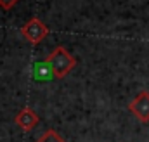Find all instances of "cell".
I'll use <instances>...</instances> for the list:
<instances>
[{"label": "cell", "instance_id": "1", "mask_svg": "<svg viewBox=\"0 0 149 142\" xmlns=\"http://www.w3.org/2000/svg\"><path fill=\"white\" fill-rule=\"evenodd\" d=\"M47 61H49V64L52 66V71H54V74H56L57 80L64 78V76L76 66V59L66 50V47H63V45L56 47V49L47 56Z\"/></svg>", "mask_w": 149, "mask_h": 142}, {"label": "cell", "instance_id": "2", "mask_svg": "<svg viewBox=\"0 0 149 142\" xmlns=\"http://www.w3.org/2000/svg\"><path fill=\"white\" fill-rule=\"evenodd\" d=\"M21 35L24 36L26 42H30L31 45H38L45 36L49 35V28L47 24L40 19V17H31L28 19L23 26H21Z\"/></svg>", "mask_w": 149, "mask_h": 142}, {"label": "cell", "instance_id": "3", "mask_svg": "<svg viewBox=\"0 0 149 142\" xmlns=\"http://www.w3.org/2000/svg\"><path fill=\"white\" fill-rule=\"evenodd\" d=\"M128 111L141 121V123H149V92L141 90L128 104Z\"/></svg>", "mask_w": 149, "mask_h": 142}, {"label": "cell", "instance_id": "4", "mask_svg": "<svg viewBox=\"0 0 149 142\" xmlns=\"http://www.w3.org/2000/svg\"><path fill=\"white\" fill-rule=\"evenodd\" d=\"M14 123H16L21 130H24V132H31L33 128H37L38 127V123H40V116H38L30 106H24L17 114H16Z\"/></svg>", "mask_w": 149, "mask_h": 142}, {"label": "cell", "instance_id": "5", "mask_svg": "<svg viewBox=\"0 0 149 142\" xmlns=\"http://www.w3.org/2000/svg\"><path fill=\"white\" fill-rule=\"evenodd\" d=\"M33 78L37 81H49V80H54L56 74L52 71V66L49 64V61H40L33 66Z\"/></svg>", "mask_w": 149, "mask_h": 142}, {"label": "cell", "instance_id": "6", "mask_svg": "<svg viewBox=\"0 0 149 142\" xmlns=\"http://www.w3.org/2000/svg\"><path fill=\"white\" fill-rule=\"evenodd\" d=\"M35 142H66V139L61 137L54 128H49V130H45Z\"/></svg>", "mask_w": 149, "mask_h": 142}, {"label": "cell", "instance_id": "7", "mask_svg": "<svg viewBox=\"0 0 149 142\" xmlns=\"http://www.w3.org/2000/svg\"><path fill=\"white\" fill-rule=\"evenodd\" d=\"M17 2H19V0H0V7H2L3 10H10Z\"/></svg>", "mask_w": 149, "mask_h": 142}]
</instances>
